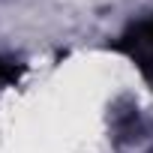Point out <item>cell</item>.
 <instances>
[{"instance_id": "6da1fadb", "label": "cell", "mask_w": 153, "mask_h": 153, "mask_svg": "<svg viewBox=\"0 0 153 153\" xmlns=\"http://www.w3.org/2000/svg\"><path fill=\"white\" fill-rule=\"evenodd\" d=\"M114 51L126 54V57L141 69V75L153 84V15L132 21V24L117 36Z\"/></svg>"}, {"instance_id": "7a4b0ae2", "label": "cell", "mask_w": 153, "mask_h": 153, "mask_svg": "<svg viewBox=\"0 0 153 153\" xmlns=\"http://www.w3.org/2000/svg\"><path fill=\"white\" fill-rule=\"evenodd\" d=\"M18 75H21V63H15L9 57H0V87L18 81Z\"/></svg>"}]
</instances>
